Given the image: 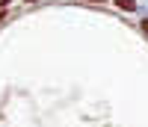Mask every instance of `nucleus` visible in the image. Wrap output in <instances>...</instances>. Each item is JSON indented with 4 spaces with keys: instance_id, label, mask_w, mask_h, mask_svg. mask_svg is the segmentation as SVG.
I'll return each mask as SVG.
<instances>
[{
    "instance_id": "obj_1",
    "label": "nucleus",
    "mask_w": 148,
    "mask_h": 127,
    "mask_svg": "<svg viewBox=\"0 0 148 127\" xmlns=\"http://www.w3.org/2000/svg\"><path fill=\"white\" fill-rule=\"evenodd\" d=\"M116 6H119V9H127V12L136 9V3H133V0H116Z\"/></svg>"
},
{
    "instance_id": "obj_2",
    "label": "nucleus",
    "mask_w": 148,
    "mask_h": 127,
    "mask_svg": "<svg viewBox=\"0 0 148 127\" xmlns=\"http://www.w3.org/2000/svg\"><path fill=\"white\" fill-rule=\"evenodd\" d=\"M142 33H148V18H145V21H142Z\"/></svg>"
},
{
    "instance_id": "obj_3",
    "label": "nucleus",
    "mask_w": 148,
    "mask_h": 127,
    "mask_svg": "<svg viewBox=\"0 0 148 127\" xmlns=\"http://www.w3.org/2000/svg\"><path fill=\"white\" fill-rule=\"evenodd\" d=\"M0 3H3V6H6V3H9V0H0Z\"/></svg>"
},
{
    "instance_id": "obj_4",
    "label": "nucleus",
    "mask_w": 148,
    "mask_h": 127,
    "mask_svg": "<svg viewBox=\"0 0 148 127\" xmlns=\"http://www.w3.org/2000/svg\"><path fill=\"white\" fill-rule=\"evenodd\" d=\"M92 3H101V0H92Z\"/></svg>"
},
{
    "instance_id": "obj_5",
    "label": "nucleus",
    "mask_w": 148,
    "mask_h": 127,
    "mask_svg": "<svg viewBox=\"0 0 148 127\" xmlns=\"http://www.w3.org/2000/svg\"><path fill=\"white\" fill-rule=\"evenodd\" d=\"M27 3H33V0H27Z\"/></svg>"
}]
</instances>
